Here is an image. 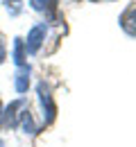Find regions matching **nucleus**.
I'll return each mask as SVG.
<instances>
[{"label": "nucleus", "mask_w": 136, "mask_h": 147, "mask_svg": "<svg viewBox=\"0 0 136 147\" xmlns=\"http://www.w3.org/2000/svg\"><path fill=\"white\" fill-rule=\"evenodd\" d=\"M0 147H5V143H2V140H0Z\"/></svg>", "instance_id": "f8f14e48"}, {"label": "nucleus", "mask_w": 136, "mask_h": 147, "mask_svg": "<svg viewBox=\"0 0 136 147\" xmlns=\"http://www.w3.org/2000/svg\"><path fill=\"white\" fill-rule=\"evenodd\" d=\"M20 109H25V102H23V100H16V102L9 104V109L5 113V122H7L9 127H16V125H18V115L20 113H16V111H20Z\"/></svg>", "instance_id": "20e7f679"}, {"label": "nucleus", "mask_w": 136, "mask_h": 147, "mask_svg": "<svg viewBox=\"0 0 136 147\" xmlns=\"http://www.w3.org/2000/svg\"><path fill=\"white\" fill-rule=\"evenodd\" d=\"M0 120H2V104H0Z\"/></svg>", "instance_id": "9b49d317"}, {"label": "nucleus", "mask_w": 136, "mask_h": 147, "mask_svg": "<svg viewBox=\"0 0 136 147\" xmlns=\"http://www.w3.org/2000/svg\"><path fill=\"white\" fill-rule=\"evenodd\" d=\"M20 125H23V129H25L27 134H34V131H37L34 122H32V115H30V111H27V109L20 113Z\"/></svg>", "instance_id": "0eeeda50"}, {"label": "nucleus", "mask_w": 136, "mask_h": 147, "mask_svg": "<svg viewBox=\"0 0 136 147\" xmlns=\"http://www.w3.org/2000/svg\"><path fill=\"white\" fill-rule=\"evenodd\" d=\"M39 95H41V104H43V118H45V125H50L55 120V104H52V95L50 88L41 82L39 84Z\"/></svg>", "instance_id": "f257e3e1"}, {"label": "nucleus", "mask_w": 136, "mask_h": 147, "mask_svg": "<svg viewBox=\"0 0 136 147\" xmlns=\"http://www.w3.org/2000/svg\"><path fill=\"white\" fill-rule=\"evenodd\" d=\"M32 7L34 9H43V7H55V0H32Z\"/></svg>", "instance_id": "6e6552de"}, {"label": "nucleus", "mask_w": 136, "mask_h": 147, "mask_svg": "<svg viewBox=\"0 0 136 147\" xmlns=\"http://www.w3.org/2000/svg\"><path fill=\"white\" fill-rule=\"evenodd\" d=\"M14 61H16V66L25 63V52H23V41L20 38H14Z\"/></svg>", "instance_id": "423d86ee"}, {"label": "nucleus", "mask_w": 136, "mask_h": 147, "mask_svg": "<svg viewBox=\"0 0 136 147\" xmlns=\"http://www.w3.org/2000/svg\"><path fill=\"white\" fill-rule=\"evenodd\" d=\"M30 68H25V66H20V70L16 73V91L18 93H25L27 91V86H30Z\"/></svg>", "instance_id": "39448f33"}, {"label": "nucleus", "mask_w": 136, "mask_h": 147, "mask_svg": "<svg viewBox=\"0 0 136 147\" xmlns=\"http://www.w3.org/2000/svg\"><path fill=\"white\" fill-rule=\"evenodd\" d=\"M5 2H7L9 14H18L20 11V2H23V0H5Z\"/></svg>", "instance_id": "1a4fd4ad"}, {"label": "nucleus", "mask_w": 136, "mask_h": 147, "mask_svg": "<svg viewBox=\"0 0 136 147\" xmlns=\"http://www.w3.org/2000/svg\"><path fill=\"white\" fill-rule=\"evenodd\" d=\"M43 38H45V25H37V27L27 34V52H32V55L39 52Z\"/></svg>", "instance_id": "f03ea898"}, {"label": "nucleus", "mask_w": 136, "mask_h": 147, "mask_svg": "<svg viewBox=\"0 0 136 147\" xmlns=\"http://www.w3.org/2000/svg\"><path fill=\"white\" fill-rule=\"evenodd\" d=\"M120 27H122L129 36H136V7H129V9L120 16Z\"/></svg>", "instance_id": "7ed1b4c3"}, {"label": "nucleus", "mask_w": 136, "mask_h": 147, "mask_svg": "<svg viewBox=\"0 0 136 147\" xmlns=\"http://www.w3.org/2000/svg\"><path fill=\"white\" fill-rule=\"evenodd\" d=\"M5 57H7V52H5V41L0 38V63L5 61Z\"/></svg>", "instance_id": "9d476101"}]
</instances>
